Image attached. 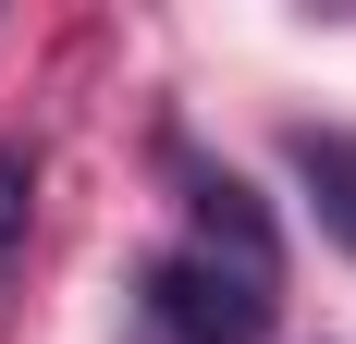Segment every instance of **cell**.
<instances>
[{
    "label": "cell",
    "instance_id": "1",
    "mask_svg": "<svg viewBox=\"0 0 356 344\" xmlns=\"http://www.w3.org/2000/svg\"><path fill=\"white\" fill-rule=\"evenodd\" d=\"M136 332L147 344H270V283L221 271L209 246H160L136 271Z\"/></svg>",
    "mask_w": 356,
    "mask_h": 344
},
{
    "label": "cell",
    "instance_id": "2",
    "mask_svg": "<svg viewBox=\"0 0 356 344\" xmlns=\"http://www.w3.org/2000/svg\"><path fill=\"white\" fill-rule=\"evenodd\" d=\"M172 185H184L197 246H209L221 271H246V283H270V295H283V234H270V209H258L246 172H221V160H197V148H172Z\"/></svg>",
    "mask_w": 356,
    "mask_h": 344
},
{
    "label": "cell",
    "instance_id": "3",
    "mask_svg": "<svg viewBox=\"0 0 356 344\" xmlns=\"http://www.w3.org/2000/svg\"><path fill=\"white\" fill-rule=\"evenodd\" d=\"M283 172L307 185L320 234H332V246L356 258V136H344V123H295V136H283Z\"/></svg>",
    "mask_w": 356,
    "mask_h": 344
},
{
    "label": "cell",
    "instance_id": "4",
    "mask_svg": "<svg viewBox=\"0 0 356 344\" xmlns=\"http://www.w3.org/2000/svg\"><path fill=\"white\" fill-rule=\"evenodd\" d=\"M25 221H37V136H0V271H13Z\"/></svg>",
    "mask_w": 356,
    "mask_h": 344
}]
</instances>
